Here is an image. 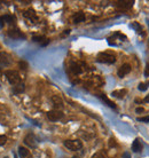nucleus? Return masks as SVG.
<instances>
[{"mask_svg":"<svg viewBox=\"0 0 149 158\" xmlns=\"http://www.w3.org/2000/svg\"><path fill=\"white\" fill-rule=\"evenodd\" d=\"M135 112L136 114H142V112H144V109L143 108H136L135 109Z\"/></svg>","mask_w":149,"mask_h":158,"instance_id":"nucleus-26","label":"nucleus"},{"mask_svg":"<svg viewBox=\"0 0 149 158\" xmlns=\"http://www.w3.org/2000/svg\"><path fill=\"white\" fill-rule=\"evenodd\" d=\"M24 90H25V86L23 83H20L19 85L13 86V93L14 94H22L24 92Z\"/></svg>","mask_w":149,"mask_h":158,"instance_id":"nucleus-13","label":"nucleus"},{"mask_svg":"<svg viewBox=\"0 0 149 158\" xmlns=\"http://www.w3.org/2000/svg\"><path fill=\"white\" fill-rule=\"evenodd\" d=\"M6 142H7V136H5V135H0V145L6 144Z\"/></svg>","mask_w":149,"mask_h":158,"instance_id":"nucleus-22","label":"nucleus"},{"mask_svg":"<svg viewBox=\"0 0 149 158\" xmlns=\"http://www.w3.org/2000/svg\"><path fill=\"white\" fill-rule=\"evenodd\" d=\"M19 155H20L21 158H32L31 155H30V151L27 148L22 147V145L19 147Z\"/></svg>","mask_w":149,"mask_h":158,"instance_id":"nucleus-11","label":"nucleus"},{"mask_svg":"<svg viewBox=\"0 0 149 158\" xmlns=\"http://www.w3.org/2000/svg\"><path fill=\"white\" fill-rule=\"evenodd\" d=\"M144 74H146V77L149 76V64L146 65V72H144Z\"/></svg>","mask_w":149,"mask_h":158,"instance_id":"nucleus-28","label":"nucleus"},{"mask_svg":"<svg viewBox=\"0 0 149 158\" xmlns=\"http://www.w3.org/2000/svg\"><path fill=\"white\" fill-rule=\"evenodd\" d=\"M3 20H4V22H7V23L12 24L15 21V17L14 16H11V15H5V16H3Z\"/></svg>","mask_w":149,"mask_h":158,"instance_id":"nucleus-17","label":"nucleus"},{"mask_svg":"<svg viewBox=\"0 0 149 158\" xmlns=\"http://www.w3.org/2000/svg\"><path fill=\"white\" fill-rule=\"evenodd\" d=\"M8 36L11 37V38H13V39H21V38H25V36L20 31V30H17V29H11V30H8Z\"/></svg>","mask_w":149,"mask_h":158,"instance_id":"nucleus-8","label":"nucleus"},{"mask_svg":"<svg viewBox=\"0 0 149 158\" xmlns=\"http://www.w3.org/2000/svg\"><path fill=\"white\" fill-rule=\"evenodd\" d=\"M144 102H149V95H148V96L144 99Z\"/></svg>","mask_w":149,"mask_h":158,"instance_id":"nucleus-30","label":"nucleus"},{"mask_svg":"<svg viewBox=\"0 0 149 158\" xmlns=\"http://www.w3.org/2000/svg\"><path fill=\"white\" fill-rule=\"evenodd\" d=\"M4 158H8V157H4Z\"/></svg>","mask_w":149,"mask_h":158,"instance_id":"nucleus-32","label":"nucleus"},{"mask_svg":"<svg viewBox=\"0 0 149 158\" xmlns=\"http://www.w3.org/2000/svg\"><path fill=\"white\" fill-rule=\"evenodd\" d=\"M24 17L30 19L31 21H33V20H35V21H37V20H38V19H37V16H36V14H35V12H33V11H31V9H30V11H27V12L24 13Z\"/></svg>","mask_w":149,"mask_h":158,"instance_id":"nucleus-16","label":"nucleus"},{"mask_svg":"<svg viewBox=\"0 0 149 158\" xmlns=\"http://www.w3.org/2000/svg\"><path fill=\"white\" fill-rule=\"evenodd\" d=\"M133 4H134L133 0H130V1H118L117 3V6L118 7H122V8H130V7H132Z\"/></svg>","mask_w":149,"mask_h":158,"instance_id":"nucleus-15","label":"nucleus"},{"mask_svg":"<svg viewBox=\"0 0 149 158\" xmlns=\"http://www.w3.org/2000/svg\"><path fill=\"white\" fill-rule=\"evenodd\" d=\"M20 66H21V69H23V70H27V69H28V64H27V62H24V61H21V62H20Z\"/></svg>","mask_w":149,"mask_h":158,"instance_id":"nucleus-25","label":"nucleus"},{"mask_svg":"<svg viewBox=\"0 0 149 158\" xmlns=\"http://www.w3.org/2000/svg\"><path fill=\"white\" fill-rule=\"evenodd\" d=\"M138 120L139 121H143V123H149V116H147V117H139Z\"/></svg>","mask_w":149,"mask_h":158,"instance_id":"nucleus-24","label":"nucleus"},{"mask_svg":"<svg viewBox=\"0 0 149 158\" xmlns=\"http://www.w3.org/2000/svg\"><path fill=\"white\" fill-rule=\"evenodd\" d=\"M52 102L56 109H62L63 108V100L59 95H53L52 96Z\"/></svg>","mask_w":149,"mask_h":158,"instance_id":"nucleus-9","label":"nucleus"},{"mask_svg":"<svg viewBox=\"0 0 149 158\" xmlns=\"http://www.w3.org/2000/svg\"><path fill=\"white\" fill-rule=\"evenodd\" d=\"M148 87H149V82H147V83H144V84H143V83H140L138 88H139V91L143 92V91H146Z\"/></svg>","mask_w":149,"mask_h":158,"instance_id":"nucleus-18","label":"nucleus"},{"mask_svg":"<svg viewBox=\"0 0 149 158\" xmlns=\"http://www.w3.org/2000/svg\"><path fill=\"white\" fill-rule=\"evenodd\" d=\"M71 71H72L73 73H80V72H82L80 68H79L77 64H74V63L71 65Z\"/></svg>","mask_w":149,"mask_h":158,"instance_id":"nucleus-19","label":"nucleus"},{"mask_svg":"<svg viewBox=\"0 0 149 158\" xmlns=\"http://www.w3.org/2000/svg\"><path fill=\"white\" fill-rule=\"evenodd\" d=\"M127 94V90H120V91H114L111 93V95L114 98H117V99H123L125 95Z\"/></svg>","mask_w":149,"mask_h":158,"instance_id":"nucleus-14","label":"nucleus"},{"mask_svg":"<svg viewBox=\"0 0 149 158\" xmlns=\"http://www.w3.org/2000/svg\"><path fill=\"white\" fill-rule=\"evenodd\" d=\"M101 99H102V100H103L106 103H108V106H109V107H111V108H115V104H114V103H112V102H111V101H110L108 98H106V96L101 95Z\"/></svg>","mask_w":149,"mask_h":158,"instance_id":"nucleus-20","label":"nucleus"},{"mask_svg":"<svg viewBox=\"0 0 149 158\" xmlns=\"http://www.w3.org/2000/svg\"><path fill=\"white\" fill-rule=\"evenodd\" d=\"M132 150L134 152H140L142 150V143H141V141L139 139H135L133 141V143H132Z\"/></svg>","mask_w":149,"mask_h":158,"instance_id":"nucleus-12","label":"nucleus"},{"mask_svg":"<svg viewBox=\"0 0 149 158\" xmlns=\"http://www.w3.org/2000/svg\"><path fill=\"white\" fill-rule=\"evenodd\" d=\"M24 143H25L28 147H30V148H37L36 137H35V135L31 134V133H29V134L24 137Z\"/></svg>","mask_w":149,"mask_h":158,"instance_id":"nucleus-7","label":"nucleus"},{"mask_svg":"<svg viewBox=\"0 0 149 158\" xmlns=\"http://www.w3.org/2000/svg\"><path fill=\"white\" fill-rule=\"evenodd\" d=\"M5 76L7 78V80L9 82V84H12L13 86L19 85L21 83L20 73L17 71H15V70H7V71H5Z\"/></svg>","mask_w":149,"mask_h":158,"instance_id":"nucleus-1","label":"nucleus"},{"mask_svg":"<svg viewBox=\"0 0 149 158\" xmlns=\"http://www.w3.org/2000/svg\"><path fill=\"white\" fill-rule=\"evenodd\" d=\"M12 62H13L12 56L8 53H6V52H0V64L4 65V66H8V65L12 64Z\"/></svg>","mask_w":149,"mask_h":158,"instance_id":"nucleus-4","label":"nucleus"},{"mask_svg":"<svg viewBox=\"0 0 149 158\" xmlns=\"http://www.w3.org/2000/svg\"><path fill=\"white\" fill-rule=\"evenodd\" d=\"M47 118L52 121H57L60 119L63 118V114L59 110H52V111H48L47 112Z\"/></svg>","mask_w":149,"mask_h":158,"instance_id":"nucleus-5","label":"nucleus"},{"mask_svg":"<svg viewBox=\"0 0 149 158\" xmlns=\"http://www.w3.org/2000/svg\"><path fill=\"white\" fill-rule=\"evenodd\" d=\"M72 21H73V23H82V22H84L85 21V14L83 13V12H78V13H76L73 15V17H72Z\"/></svg>","mask_w":149,"mask_h":158,"instance_id":"nucleus-10","label":"nucleus"},{"mask_svg":"<svg viewBox=\"0 0 149 158\" xmlns=\"http://www.w3.org/2000/svg\"><path fill=\"white\" fill-rule=\"evenodd\" d=\"M132 28H135V29H136V32H138V33H140V32L142 31V29H141L140 24H138V23H135V22H134V23L132 24Z\"/></svg>","mask_w":149,"mask_h":158,"instance_id":"nucleus-23","label":"nucleus"},{"mask_svg":"<svg viewBox=\"0 0 149 158\" xmlns=\"http://www.w3.org/2000/svg\"><path fill=\"white\" fill-rule=\"evenodd\" d=\"M32 40H33L35 42H41V44H43V40H47V39H46L45 37H43V36H39V37H33Z\"/></svg>","mask_w":149,"mask_h":158,"instance_id":"nucleus-21","label":"nucleus"},{"mask_svg":"<svg viewBox=\"0 0 149 158\" xmlns=\"http://www.w3.org/2000/svg\"><path fill=\"white\" fill-rule=\"evenodd\" d=\"M147 21H148V24H149V19H148V20H147Z\"/></svg>","mask_w":149,"mask_h":158,"instance_id":"nucleus-31","label":"nucleus"},{"mask_svg":"<svg viewBox=\"0 0 149 158\" xmlns=\"http://www.w3.org/2000/svg\"><path fill=\"white\" fill-rule=\"evenodd\" d=\"M63 144L67 149L72 150V151H77V150L83 148V143L79 140H65L63 142Z\"/></svg>","mask_w":149,"mask_h":158,"instance_id":"nucleus-3","label":"nucleus"},{"mask_svg":"<svg viewBox=\"0 0 149 158\" xmlns=\"http://www.w3.org/2000/svg\"><path fill=\"white\" fill-rule=\"evenodd\" d=\"M92 158H104V157H103L101 153H95V155L92 156Z\"/></svg>","mask_w":149,"mask_h":158,"instance_id":"nucleus-27","label":"nucleus"},{"mask_svg":"<svg viewBox=\"0 0 149 158\" xmlns=\"http://www.w3.org/2000/svg\"><path fill=\"white\" fill-rule=\"evenodd\" d=\"M131 70H132L131 65H130V64H127V63H125V64H123V65L118 69L117 74H118V77H119V78H124L126 74H128V73L131 72Z\"/></svg>","mask_w":149,"mask_h":158,"instance_id":"nucleus-6","label":"nucleus"},{"mask_svg":"<svg viewBox=\"0 0 149 158\" xmlns=\"http://www.w3.org/2000/svg\"><path fill=\"white\" fill-rule=\"evenodd\" d=\"M123 158H131V155H130L128 152H125L124 156H123Z\"/></svg>","mask_w":149,"mask_h":158,"instance_id":"nucleus-29","label":"nucleus"},{"mask_svg":"<svg viewBox=\"0 0 149 158\" xmlns=\"http://www.w3.org/2000/svg\"><path fill=\"white\" fill-rule=\"evenodd\" d=\"M99 62L101 63H108V64H111V63H115L116 62V56L111 53H108V52H102V53H99L98 55V58H96Z\"/></svg>","mask_w":149,"mask_h":158,"instance_id":"nucleus-2","label":"nucleus"}]
</instances>
